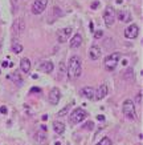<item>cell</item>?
Masks as SVG:
<instances>
[{"instance_id":"e575fe53","label":"cell","mask_w":143,"mask_h":145,"mask_svg":"<svg viewBox=\"0 0 143 145\" xmlns=\"http://www.w3.org/2000/svg\"><path fill=\"white\" fill-rule=\"evenodd\" d=\"M0 51H2V41H0Z\"/></svg>"},{"instance_id":"f1b7e54d","label":"cell","mask_w":143,"mask_h":145,"mask_svg":"<svg viewBox=\"0 0 143 145\" xmlns=\"http://www.w3.org/2000/svg\"><path fill=\"white\" fill-rule=\"evenodd\" d=\"M97 120H98V121H103L105 120V116L103 115H98V116H97Z\"/></svg>"},{"instance_id":"e0dca14e","label":"cell","mask_w":143,"mask_h":145,"mask_svg":"<svg viewBox=\"0 0 143 145\" xmlns=\"http://www.w3.org/2000/svg\"><path fill=\"white\" fill-rule=\"evenodd\" d=\"M35 141L39 145H44L47 142V134H45V132H37L35 134Z\"/></svg>"},{"instance_id":"ffe728a7","label":"cell","mask_w":143,"mask_h":145,"mask_svg":"<svg viewBox=\"0 0 143 145\" xmlns=\"http://www.w3.org/2000/svg\"><path fill=\"white\" fill-rule=\"evenodd\" d=\"M53 129L57 134H62L65 132V125H64L61 121H54L53 123Z\"/></svg>"},{"instance_id":"44dd1931","label":"cell","mask_w":143,"mask_h":145,"mask_svg":"<svg viewBox=\"0 0 143 145\" xmlns=\"http://www.w3.org/2000/svg\"><path fill=\"white\" fill-rule=\"evenodd\" d=\"M12 51H13L15 53H20L21 51H23V45L19 44V43H13V45H12Z\"/></svg>"},{"instance_id":"83f0119b","label":"cell","mask_w":143,"mask_h":145,"mask_svg":"<svg viewBox=\"0 0 143 145\" xmlns=\"http://www.w3.org/2000/svg\"><path fill=\"white\" fill-rule=\"evenodd\" d=\"M98 6H99V2H94V3H93V4H91V6H90V7H91V8H93V9H95V8H97V7H98Z\"/></svg>"},{"instance_id":"d6a6232c","label":"cell","mask_w":143,"mask_h":145,"mask_svg":"<svg viewBox=\"0 0 143 145\" xmlns=\"http://www.w3.org/2000/svg\"><path fill=\"white\" fill-rule=\"evenodd\" d=\"M43 120H44V121H47V120H48V116H47V115H44V116H43Z\"/></svg>"},{"instance_id":"7402d4cb","label":"cell","mask_w":143,"mask_h":145,"mask_svg":"<svg viewBox=\"0 0 143 145\" xmlns=\"http://www.w3.org/2000/svg\"><path fill=\"white\" fill-rule=\"evenodd\" d=\"M97 145H111V140H110L109 137H103Z\"/></svg>"},{"instance_id":"d4e9b609","label":"cell","mask_w":143,"mask_h":145,"mask_svg":"<svg viewBox=\"0 0 143 145\" xmlns=\"http://www.w3.org/2000/svg\"><path fill=\"white\" fill-rule=\"evenodd\" d=\"M103 36V32L102 31H95L94 32V39H101Z\"/></svg>"},{"instance_id":"52a82bcc","label":"cell","mask_w":143,"mask_h":145,"mask_svg":"<svg viewBox=\"0 0 143 145\" xmlns=\"http://www.w3.org/2000/svg\"><path fill=\"white\" fill-rule=\"evenodd\" d=\"M103 20H105V24L107 27L114 24V20H115V11H114V8H111V7L106 8V11L103 13Z\"/></svg>"},{"instance_id":"d6986e66","label":"cell","mask_w":143,"mask_h":145,"mask_svg":"<svg viewBox=\"0 0 143 145\" xmlns=\"http://www.w3.org/2000/svg\"><path fill=\"white\" fill-rule=\"evenodd\" d=\"M118 19L123 23H128L131 20V15H130V12H127V11H119L118 12Z\"/></svg>"},{"instance_id":"9c48e42d","label":"cell","mask_w":143,"mask_h":145,"mask_svg":"<svg viewBox=\"0 0 143 145\" xmlns=\"http://www.w3.org/2000/svg\"><path fill=\"white\" fill-rule=\"evenodd\" d=\"M49 102L52 105H57L60 102V99H61V92H60L58 88H52L49 92Z\"/></svg>"},{"instance_id":"30bf717a","label":"cell","mask_w":143,"mask_h":145,"mask_svg":"<svg viewBox=\"0 0 143 145\" xmlns=\"http://www.w3.org/2000/svg\"><path fill=\"white\" fill-rule=\"evenodd\" d=\"M138 33H139V28H138L136 24H131L124 29V36H126L127 39H135L138 36Z\"/></svg>"},{"instance_id":"3957f363","label":"cell","mask_w":143,"mask_h":145,"mask_svg":"<svg viewBox=\"0 0 143 145\" xmlns=\"http://www.w3.org/2000/svg\"><path fill=\"white\" fill-rule=\"evenodd\" d=\"M122 112L128 120H135L136 119V112H135V105L131 100H124L122 104Z\"/></svg>"},{"instance_id":"277c9868","label":"cell","mask_w":143,"mask_h":145,"mask_svg":"<svg viewBox=\"0 0 143 145\" xmlns=\"http://www.w3.org/2000/svg\"><path fill=\"white\" fill-rule=\"evenodd\" d=\"M86 117H87V112L85 109H82V108H77V109H74L72 112L70 121L73 124H78V123H81V121H84Z\"/></svg>"},{"instance_id":"2e32d148","label":"cell","mask_w":143,"mask_h":145,"mask_svg":"<svg viewBox=\"0 0 143 145\" xmlns=\"http://www.w3.org/2000/svg\"><path fill=\"white\" fill-rule=\"evenodd\" d=\"M20 69L24 73H29V71H31V61H29V59H27V57L21 59V61H20Z\"/></svg>"},{"instance_id":"836d02e7","label":"cell","mask_w":143,"mask_h":145,"mask_svg":"<svg viewBox=\"0 0 143 145\" xmlns=\"http://www.w3.org/2000/svg\"><path fill=\"white\" fill-rule=\"evenodd\" d=\"M54 145H61V144H60V142L57 141V142H56V144H54Z\"/></svg>"},{"instance_id":"ac0fdd59","label":"cell","mask_w":143,"mask_h":145,"mask_svg":"<svg viewBox=\"0 0 143 145\" xmlns=\"http://www.w3.org/2000/svg\"><path fill=\"white\" fill-rule=\"evenodd\" d=\"M11 76H12V80H13V83H15L16 85H19V87L23 85L24 80H23V76L20 75L19 71H15V72H13V75H11Z\"/></svg>"},{"instance_id":"7a4b0ae2","label":"cell","mask_w":143,"mask_h":145,"mask_svg":"<svg viewBox=\"0 0 143 145\" xmlns=\"http://www.w3.org/2000/svg\"><path fill=\"white\" fill-rule=\"evenodd\" d=\"M119 59H121V53L119 52H114V53L107 55L105 57V61H103L105 68L107 69V71H114L119 63Z\"/></svg>"},{"instance_id":"4fadbf2b","label":"cell","mask_w":143,"mask_h":145,"mask_svg":"<svg viewBox=\"0 0 143 145\" xmlns=\"http://www.w3.org/2000/svg\"><path fill=\"white\" fill-rule=\"evenodd\" d=\"M39 68H40V71L44 72V73H50V72H53L54 65L52 61H43L39 65Z\"/></svg>"},{"instance_id":"6da1fadb","label":"cell","mask_w":143,"mask_h":145,"mask_svg":"<svg viewBox=\"0 0 143 145\" xmlns=\"http://www.w3.org/2000/svg\"><path fill=\"white\" fill-rule=\"evenodd\" d=\"M81 71H82V65H81V59L80 56L73 55L68 61V68H66V73L68 76L74 80V79H78L81 76Z\"/></svg>"},{"instance_id":"8fae6325","label":"cell","mask_w":143,"mask_h":145,"mask_svg":"<svg viewBox=\"0 0 143 145\" xmlns=\"http://www.w3.org/2000/svg\"><path fill=\"white\" fill-rule=\"evenodd\" d=\"M109 93V88L106 84H102V85H99V88L94 92V99L95 100H102L106 97V95Z\"/></svg>"},{"instance_id":"4dcf8cb0","label":"cell","mask_w":143,"mask_h":145,"mask_svg":"<svg viewBox=\"0 0 143 145\" xmlns=\"http://www.w3.org/2000/svg\"><path fill=\"white\" fill-rule=\"evenodd\" d=\"M31 92H40V88H32Z\"/></svg>"},{"instance_id":"1f68e13d","label":"cell","mask_w":143,"mask_h":145,"mask_svg":"<svg viewBox=\"0 0 143 145\" xmlns=\"http://www.w3.org/2000/svg\"><path fill=\"white\" fill-rule=\"evenodd\" d=\"M41 130H43V132H45V130H48V128L45 127V125H41Z\"/></svg>"},{"instance_id":"f546056e","label":"cell","mask_w":143,"mask_h":145,"mask_svg":"<svg viewBox=\"0 0 143 145\" xmlns=\"http://www.w3.org/2000/svg\"><path fill=\"white\" fill-rule=\"evenodd\" d=\"M2 67H3V68H7V67H8V63H7V61H3V63H2Z\"/></svg>"},{"instance_id":"5b68a950","label":"cell","mask_w":143,"mask_h":145,"mask_svg":"<svg viewBox=\"0 0 143 145\" xmlns=\"http://www.w3.org/2000/svg\"><path fill=\"white\" fill-rule=\"evenodd\" d=\"M72 32H73V28L72 27H66V28H62L57 32V40L58 43H66V41L72 37Z\"/></svg>"},{"instance_id":"484cf974","label":"cell","mask_w":143,"mask_h":145,"mask_svg":"<svg viewBox=\"0 0 143 145\" xmlns=\"http://www.w3.org/2000/svg\"><path fill=\"white\" fill-rule=\"evenodd\" d=\"M135 101L138 102V104H142V92H139V93H138V96H136Z\"/></svg>"},{"instance_id":"7c38bea8","label":"cell","mask_w":143,"mask_h":145,"mask_svg":"<svg viewBox=\"0 0 143 145\" xmlns=\"http://www.w3.org/2000/svg\"><path fill=\"white\" fill-rule=\"evenodd\" d=\"M89 57L91 60H98L101 57V48L98 45H91L89 48Z\"/></svg>"},{"instance_id":"ba28073f","label":"cell","mask_w":143,"mask_h":145,"mask_svg":"<svg viewBox=\"0 0 143 145\" xmlns=\"http://www.w3.org/2000/svg\"><path fill=\"white\" fill-rule=\"evenodd\" d=\"M25 29V24H24V19L19 17L17 20L15 21V24L12 27V31H13V35L15 36H20L23 33V31Z\"/></svg>"},{"instance_id":"603a6c76","label":"cell","mask_w":143,"mask_h":145,"mask_svg":"<svg viewBox=\"0 0 143 145\" xmlns=\"http://www.w3.org/2000/svg\"><path fill=\"white\" fill-rule=\"evenodd\" d=\"M94 128V123L93 121H87V123L84 125V129H87V130H91Z\"/></svg>"},{"instance_id":"cb8c5ba5","label":"cell","mask_w":143,"mask_h":145,"mask_svg":"<svg viewBox=\"0 0 143 145\" xmlns=\"http://www.w3.org/2000/svg\"><path fill=\"white\" fill-rule=\"evenodd\" d=\"M68 111H69V106H65V108H62L61 111L58 112L57 116H58V117H62V116H65V115L68 113Z\"/></svg>"},{"instance_id":"9a60e30c","label":"cell","mask_w":143,"mask_h":145,"mask_svg":"<svg viewBox=\"0 0 143 145\" xmlns=\"http://www.w3.org/2000/svg\"><path fill=\"white\" fill-rule=\"evenodd\" d=\"M81 44H82V36H81L80 33H76V35L70 39V44H69V45H70V48L74 49V48H78Z\"/></svg>"},{"instance_id":"4316f807","label":"cell","mask_w":143,"mask_h":145,"mask_svg":"<svg viewBox=\"0 0 143 145\" xmlns=\"http://www.w3.org/2000/svg\"><path fill=\"white\" fill-rule=\"evenodd\" d=\"M0 113H3V115H7L8 113V109H7V106H0Z\"/></svg>"},{"instance_id":"5bb4252c","label":"cell","mask_w":143,"mask_h":145,"mask_svg":"<svg viewBox=\"0 0 143 145\" xmlns=\"http://www.w3.org/2000/svg\"><path fill=\"white\" fill-rule=\"evenodd\" d=\"M94 92H95L94 88H91V87H84L81 89V95L84 96V97H86V99L91 100V99H94Z\"/></svg>"},{"instance_id":"8992f818","label":"cell","mask_w":143,"mask_h":145,"mask_svg":"<svg viewBox=\"0 0 143 145\" xmlns=\"http://www.w3.org/2000/svg\"><path fill=\"white\" fill-rule=\"evenodd\" d=\"M47 4H48V0H35L33 4H32V12L35 15H40L47 8Z\"/></svg>"}]
</instances>
